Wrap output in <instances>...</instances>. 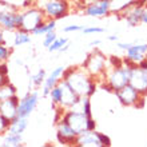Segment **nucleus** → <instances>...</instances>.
I'll list each match as a JSON object with an SVG mask.
<instances>
[{
  "label": "nucleus",
  "instance_id": "72a5a7b5",
  "mask_svg": "<svg viewBox=\"0 0 147 147\" xmlns=\"http://www.w3.org/2000/svg\"><path fill=\"white\" fill-rule=\"evenodd\" d=\"M83 26H79V24H68L66 27H63V32L64 34H72V32H79L82 31Z\"/></svg>",
  "mask_w": 147,
  "mask_h": 147
},
{
  "label": "nucleus",
  "instance_id": "c85d7f7f",
  "mask_svg": "<svg viewBox=\"0 0 147 147\" xmlns=\"http://www.w3.org/2000/svg\"><path fill=\"white\" fill-rule=\"evenodd\" d=\"M20 7H18L16 4H12L9 1H5V0H0V13H12V12H19Z\"/></svg>",
  "mask_w": 147,
  "mask_h": 147
},
{
  "label": "nucleus",
  "instance_id": "1a4fd4ad",
  "mask_svg": "<svg viewBox=\"0 0 147 147\" xmlns=\"http://www.w3.org/2000/svg\"><path fill=\"white\" fill-rule=\"evenodd\" d=\"M90 118H92V116H87L84 112H82L80 110L70 109V110H66V111H64L62 120H64L72 130H75V131L78 132V135H79V134H82V132H84L88 130Z\"/></svg>",
  "mask_w": 147,
  "mask_h": 147
},
{
  "label": "nucleus",
  "instance_id": "f3484780",
  "mask_svg": "<svg viewBox=\"0 0 147 147\" xmlns=\"http://www.w3.org/2000/svg\"><path fill=\"white\" fill-rule=\"evenodd\" d=\"M19 96L13 95L11 98L0 100V114H3L7 119L12 120L18 116V106H19Z\"/></svg>",
  "mask_w": 147,
  "mask_h": 147
},
{
  "label": "nucleus",
  "instance_id": "dca6fc26",
  "mask_svg": "<svg viewBox=\"0 0 147 147\" xmlns=\"http://www.w3.org/2000/svg\"><path fill=\"white\" fill-rule=\"evenodd\" d=\"M64 70H66L64 66H58L51 71L50 75H47L46 80H44V84H43V87H42V95L44 98L48 96V94H50L51 90L58 84L60 79H63V72H64Z\"/></svg>",
  "mask_w": 147,
  "mask_h": 147
},
{
  "label": "nucleus",
  "instance_id": "6ab92c4d",
  "mask_svg": "<svg viewBox=\"0 0 147 147\" xmlns=\"http://www.w3.org/2000/svg\"><path fill=\"white\" fill-rule=\"evenodd\" d=\"M27 128H28V118H20V116H16L15 119L11 120V123H9V127H8L7 132H12V134H19V135H23Z\"/></svg>",
  "mask_w": 147,
  "mask_h": 147
},
{
  "label": "nucleus",
  "instance_id": "c9c22d12",
  "mask_svg": "<svg viewBox=\"0 0 147 147\" xmlns=\"http://www.w3.org/2000/svg\"><path fill=\"white\" fill-rule=\"evenodd\" d=\"M131 46H132L131 42H116V47H118L119 50H123V51L128 50Z\"/></svg>",
  "mask_w": 147,
  "mask_h": 147
},
{
  "label": "nucleus",
  "instance_id": "473e14b6",
  "mask_svg": "<svg viewBox=\"0 0 147 147\" xmlns=\"http://www.w3.org/2000/svg\"><path fill=\"white\" fill-rule=\"evenodd\" d=\"M9 123H11V120L7 119L3 114H0V136L7 132L8 127H9Z\"/></svg>",
  "mask_w": 147,
  "mask_h": 147
},
{
  "label": "nucleus",
  "instance_id": "4468645a",
  "mask_svg": "<svg viewBox=\"0 0 147 147\" xmlns=\"http://www.w3.org/2000/svg\"><path fill=\"white\" fill-rule=\"evenodd\" d=\"M130 84L136 88L142 95H147V70H142L138 66H134L130 78Z\"/></svg>",
  "mask_w": 147,
  "mask_h": 147
},
{
  "label": "nucleus",
  "instance_id": "6e6552de",
  "mask_svg": "<svg viewBox=\"0 0 147 147\" xmlns=\"http://www.w3.org/2000/svg\"><path fill=\"white\" fill-rule=\"evenodd\" d=\"M147 5V0H136L130 7L119 13V19L123 20L128 27H138L142 24V15Z\"/></svg>",
  "mask_w": 147,
  "mask_h": 147
},
{
  "label": "nucleus",
  "instance_id": "2eb2a0df",
  "mask_svg": "<svg viewBox=\"0 0 147 147\" xmlns=\"http://www.w3.org/2000/svg\"><path fill=\"white\" fill-rule=\"evenodd\" d=\"M75 146L78 147H103L100 142V138H99V132L96 130H92V131H87L82 132L76 136V140H75Z\"/></svg>",
  "mask_w": 147,
  "mask_h": 147
},
{
  "label": "nucleus",
  "instance_id": "ddd939ff",
  "mask_svg": "<svg viewBox=\"0 0 147 147\" xmlns=\"http://www.w3.org/2000/svg\"><path fill=\"white\" fill-rule=\"evenodd\" d=\"M147 58V43H132V46L126 50L124 59L131 64H138Z\"/></svg>",
  "mask_w": 147,
  "mask_h": 147
},
{
  "label": "nucleus",
  "instance_id": "393cba45",
  "mask_svg": "<svg viewBox=\"0 0 147 147\" xmlns=\"http://www.w3.org/2000/svg\"><path fill=\"white\" fill-rule=\"evenodd\" d=\"M48 98L51 99V109L54 110L56 107H59L60 102H62V88H60V86L59 84L55 86L48 94Z\"/></svg>",
  "mask_w": 147,
  "mask_h": 147
},
{
  "label": "nucleus",
  "instance_id": "aec40b11",
  "mask_svg": "<svg viewBox=\"0 0 147 147\" xmlns=\"http://www.w3.org/2000/svg\"><path fill=\"white\" fill-rule=\"evenodd\" d=\"M0 146H4V147L23 146V135L12 134V132H5V134L1 135V143H0Z\"/></svg>",
  "mask_w": 147,
  "mask_h": 147
},
{
  "label": "nucleus",
  "instance_id": "5701e85b",
  "mask_svg": "<svg viewBox=\"0 0 147 147\" xmlns=\"http://www.w3.org/2000/svg\"><path fill=\"white\" fill-rule=\"evenodd\" d=\"M47 78V72L44 68H39L35 74L30 75V91H31V87L34 88H42L43 84H44V80Z\"/></svg>",
  "mask_w": 147,
  "mask_h": 147
},
{
  "label": "nucleus",
  "instance_id": "f704fd0d",
  "mask_svg": "<svg viewBox=\"0 0 147 147\" xmlns=\"http://www.w3.org/2000/svg\"><path fill=\"white\" fill-rule=\"evenodd\" d=\"M99 138H100V142H102V146L103 147H110L111 146V139H110L109 135H106L103 132H99Z\"/></svg>",
  "mask_w": 147,
  "mask_h": 147
},
{
  "label": "nucleus",
  "instance_id": "bb28decb",
  "mask_svg": "<svg viewBox=\"0 0 147 147\" xmlns=\"http://www.w3.org/2000/svg\"><path fill=\"white\" fill-rule=\"evenodd\" d=\"M75 109L80 110V111L84 112L87 116H92V105H91V98H88V96L80 98V102H79V105H78Z\"/></svg>",
  "mask_w": 147,
  "mask_h": 147
},
{
  "label": "nucleus",
  "instance_id": "7ed1b4c3",
  "mask_svg": "<svg viewBox=\"0 0 147 147\" xmlns=\"http://www.w3.org/2000/svg\"><path fill=\"white\" fill-rule=\"evenodd\" d=\"M82 67L99 83L105 79V75L109 70V56H106L99 48L95 47L87 55Z\"/></svg>",
  "mask_w": 147,
  "mask_h": 147
},
{
  "label": "nucleus",
  "instance_id": "c756f323",
  "mask_svg": "<svg viewBox=\"0 0 147 147\" xmlns=\"http://www.w3.org/2000/svg\"><path fill=\"white\" fill-rule=\"evenodd\" d=\"M12 48L13 47H8L7 43H0V63L9 60L12 55Z\"/></svg>",
  "mask_w": 147,
  "mask_h": 147
},
{
  "label": "nucleus",
  "instance_id": "a878e982",
  "mask_svg": "<svg viewBox=\"0 0 147 147\" xmlns=\"http://www.w3.org/2000/svg\"><path fill=\"white\" fill-rule=\"evenodd\" d=\"M13 95H18V88H16L15 84H12L11 82H7L0 87V100L11 98Z\"/></svg>",
  "mask_w": 147,
  "mask_h": 147
},
{
  "label": "nucleus",
  "instance_id": "b1692460",
  "mask_svg": "<svg viewBox=\"0 0 147 147\" xmlns=\"http://www.w3.org/2000/svg\"><path fill=\"white\" fill-rule=\"evenodd\" d=\"M136 0H111V13L119 15L122 11H124L127 7H130Z\"/></svg>",
  "mask_w": 147,
  "mask_h": 147
},
{
  "label": "nucleus",
  "instance_id": "7c9ffc66",
  "mask_svg": "<svg viewBox=\"0 0 147 147\" xmlns=\"http://www.w3.org/2000/svg\"><path fill=\"white\" fill-rule=\"evenodd\" d=\"M80 32L83 35H96V34H103V32H105V28L98 27V26H87V27L83 26Z\"/></svg>",
  "mask_w": 147,
  "mask_h": 147
},
{
  "label": "nucleus",
  "instance_id": "f03ea898",
  "mask_svg": "<svg viewBox=\"0 0 147 147\" xmlns=\"http://www.w3.org/2000/svg\"><path fill=\"white\" fill-rule=\"evenodd\" d=\"M135 64L128 63L123 58V64L118 67H109V70L105 75V79L99 82V87L107 91V92H116L118 90L124 87L130 83L131 72Z\"/></svg>",
  "mask_w": 147,
  "mask_h": 147
},
{
  "label": "nucleus",
  "instance_id": "58836bf2",
  "mask_svg": "<svg viewBox=\"0 0 147 147\" xmlns=\"http://www.w3.org/2000/svg\"><path fill=\"white\" fill-rule=\"evenodd\" d=\"M7 82H9L8 76H7V75H3V74L0 72V87H1L4 83H7Z\"/></svg>",
  "mask_w": 147,
  "mask_h": 147
},
{
  "label": "nucleus",
  "instance_id": "0eeeda50",
  "mask_svg": "<svg viewBox=\"0 0 147 147\" xmlns=\"http://www.w3.org/2000/svg\"><path fill=\"white\" fill-rule=\"evenodd\" d=\"M83 8V13L90 18L102 19L111 13V0H79Z\"/></svg>",
  "mask_w": 147,
  "mask_h": 147
},
{
  "label": "nucleus",
  "instance_id": "f8f14e48",
  "mask_svg": "<svg viewBox=\"0 0 147 147\" xmlns=\"http://www.w3.org/2000/svg\"><path fill=\"white\" fill-rule=\"evenodd\" d=\"M56 126V139L63 146H75L78 132L68 126L64 120H60L55 124Z\"/></svg>",
  "mask_w": 147,
  "mask_h": 147
},
{
  "label": "nucleus",
  "instance_id": "39448f33",
  "mask_svg": "<svg viewBox=\"0 0 147 147\" xmlns=\"http://www.w3.org/2000/svg\"><path fill=\"white\" fill-rule=\"evenodd\" d=\"M40 9L44 12L46 19H54L58 22L68 16L71 11V4L70 0H46Z\"/></svg>",
  "mask_w": 147,
  "mask_h": 147
},
{
  "label": "nucleus",
  "instance_id": "9b49d317",
  "mask_svg": "<svg viewBox=\"0 0 147 147\" xmlns=\"http://www.w3.org/2000/svg\"><path fill=\"white\" fill-rule=\"evenodd\" d=\"M58 84L60 86V88H62V102H60V106H59V107H62V109H64V110L75 109V107L79 105V102H80V96L71 88V86L68 84L64 79H60Z\"/></svg>",
  "mask_w": 147,
  "mask_h": 147
},
{
  "label": "nucleus",
  "instance_id": "20e7f679",
  "mask_svg": "<svg viewBox=\"0 0 147 147\" xmlns=\"http://www.w3.org/2000/svg\"><path fill=\"white\" fill-rule=\"evenodd\" d=\"M44 12L36 5L31 4L28 7H24L20 9V30L32 34V31L36 30L44 22Z\"/></svg>",
  "mask_w": 147,
  "mask_h": 147
},
{
  "label": "nucleus",
  "instance_id": "2f4dec72",
  "mask_svg": "<svg viewBox=\"0 0 147 147\" xmlns=\"http://www.w3.org/2000/svg\"><path fill=\"white\" fill-rule=\"evenodd\" d=\"M56 38H58L56 31H51V32H48V34H46V35H43V47L48 48Z\"/></svg>",
  "mask_w": 147,
  "mask_h": 147
},
{
  "label": "nucleus",
  "instance_id": "a19ab883",
  "mask_svg": "<svg viewBox=\"0 0 147 147\" xmlns=\"http://www.w3.org/2000/svg\"><path fill=\"white\" fill-rule=\"evenodd\" d=\"M0 43H5V39H4V30L0 28Z\"/></svg>",
  "mask_w": 147,
  "mask_h": 147
},
{
  "label": "nucleus",
  "instance_id": "4c0bfd02",
  "mask_svg": "<svg viewBox=\"0 0 147 147\" xmlns=\"http://www.w3.org/2000/svg\"><path fill=\"white\" fill-rule=\"evenodd\" d=\"M100 44H102V40H99V39L91 40V42L88 43V46H90V47H92V48H95V47H98V46H100Z\"/></svg>",
  "mask_w": 147,
  "mask_h": 147
},
{
  "label": "nucleus",
  "instance_id": "412c9836",
  "mask_svg": "<svg viewBox=\"0 0 147 147\" xmlns=\"http://www.w3.org/2000/svg\"><path fill=\"white\" fill-rule=\"evenodd\" d=\"M32 34L27 31H23V30H16L13 31V40H12V44H13V48L16 47H22L26 46V44H30L32 40Z\"/></svg>",
  "mask_w": 147,
  "mask_h": 147
},
{
  "label": "nucleus",
  "instance_id": "f257e3e1",
  "mask_svg": "<svg viewBox=\"0 0 147 147\" xmlns=\"http://www.w3.org/2000/svg\"><path fill=\"white\" fill-rule=\"evenodd\" d=\"M63 79L71 86V88L80 98H92L99 88V83L95 80L83 67H68L63 72Z\"/></svg>",
  "mask_w": 147,
  "mask_h": 147
},
{
  "label": "nucleus",
  "instance_id": "4be33fe9",
  "mask_svg": "<svg viewBox=\"0 0 147 147\" xmlns=\"http://www.w3.org/2000/svg\"><path fill=\"white\" fill-rule=\"evenodd\" d=\"M51 31H56V20L54 19H44L36 30L32 31V36H43Z\"/></svg>",
  "mask_w": 147,
  "mask_h": 147
},
{
  "label": "nucleus",
  "instance_id": "a211bd4d",
  "mask_svg": "<svg viewBox=\"0 0 147 147\" xmlns=\"http://www.w3.org/2000/svg\"><path fill=\"white\" fill-rule=\"evenodd\" d=\"M22 9V8H20ZM0 28L4 31L13 32L20 28V11L12 13H0Z\"/></svg>",
  "mask_w": 147,
  "mask_h": 147
},
{
  "label": "nucleus",
  "instance_id": "ea45409f",
  "mask_svg": "<svg viewBox=\"0 0 147 147\" xmlns=\"http://www.w3.org/2000/svg\"><path fill=\"white\" fill-rule=\"evenodd\" d=\"M142 24H143V26H147V5L143 11V15H142Z\"/></svg>",
  "mask_w": 147,
  "mask_h": 147
},
{
  "label": "nucleus",
  "instance_id": "e433bc0d",
  "mask_svg": "<svg viewBox=\"0 0 147 147\" xmlns=\"http://www.w3.org/2000/svg\"><path fill=\"white\" fill-rule=\"evenodd\" d=\"M119 38L120 36L118 35V34H112V35H110V36H107V40L109 42H119Z\"/></svg>",
  "mask_w": 147,
  "mask_h": 147
},
{
  "label": "nucleus",
  "instance_id": "9d476101",
  "mask_svg": "<svg viewBox=\"0 0 147 147\" xmlns=\"http://www.w3.org/2000/svg\"><path fill=\"white\" fill-rule=\"evenodd\" d=\"M39 99H40V94L39 91H28L22 99L19 100L18 106V116L20 118H30L31 114L36 110L39 105Z\"/></svg>",
  "mask_w": 147,
  "mask_h": 147
},
{
  "label": "nucleus",
  "instance_id": "79ce46f5",
  "mask_svg": "<svg viewBox=\"0 0 147 147\" xmlns=\"http://www.w3.org/2000/svg\"><path fill=\"white\" fill-rule=\"evenodd\" d=\"M68 50H70V43H67L66 46L63 47V48H62V50H60V51H59V52H67V51H68Z\"/></svg>",
  "mask_w": 147,
  "mask_h": 147
},
{
  "label": "nucleus",
  "instance_id": "cd10ccee",
  "mask_svg": "<svg viewBox=\"0 0 147 147\" xmlns=\"http://www.w3.org/2000/svg\"><path fill=\"white\" fill-rule=\"evenodd\" d=\"M67 43H70L67 38H63V36L60 38V36H58V38L55 39L54 42H52V44H51V46L48 47L47 50L50 51V52H59V51L62 50L63 47L66 46Z\"/></svg>",
  "mask_w": 147,
  "mask_h": 147
},
{
  "label": "nucleus",
  "instance_id": "423d86ee",
  "mask_svg": "<svg viewBox=\"0 0 147 147\" xmlns=\"http://www.w3.org/2000/svg\"><path fill=\"white\" fill-rule=\"evenodd\" d=\"M114 94L116 95L119 103L123 106H127V107H139V109H142L144 106V95H142L138 90L134 88L130 83L126 84L124 87H122L120 90H118Z\"/></svg>",
  "mask_w": 147,
  "mask_h": 147
}]
</instances>
